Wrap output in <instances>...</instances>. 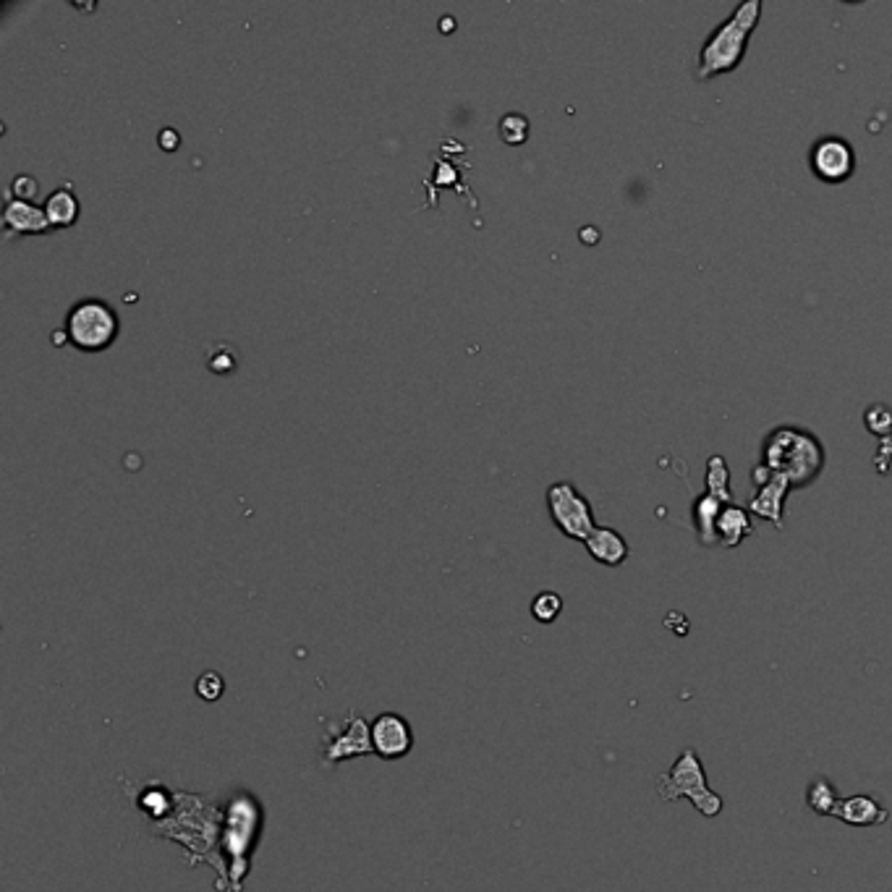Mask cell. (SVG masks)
Listing matches in <instances>:
<instances>
[{
	"instance_id": "cell-19",
	"label": "cell",
	"mask_w": 892,
	"mask_h": 892,
	"mask_svg": "<svg viewBox=\"0 0 892 892\" xmlns=\"http://www.w3.org/2000/svg\"><path fill=\"white\" fill-rule=\"evenodd\" d=\"M238 367V351L228 343H215L207 349V369L213 374H231Z\"/></svg>"
},
{
	"instance_id": "cell-15",
	"label": "cell",
	"mask_w": 892,
	"mask_h": 892,
	"mask_svg": "<svg viewBox=\"0 0 892 892\" xmlns=\"http://www.w3.org/2000/svg\"><path fill=\"white\" fill-rule=\"evenodd\" d=\"M725 505L728 503H722L719 498L709 495V492H704L701 498H697V503H694V524H697L698 542L701 544H707V547H712V544H719L718 542V519H719V513H722V508H725Z\"/></svg>"
},
{
	"instance_id": "cell-10",
	"label": "cell",
	"mask_w": 892,
	"mask_h": 892,
	"mask_svg": "<svg viewBox=\"0 0 892 892\" xmlns=\"http://www.w3.org/2000/svg\"><path fill=\"white\" fill-rule=\"evenodd\" d=\"M833 816L851 827H876V824H885L890 814L879 801H874L872 795H851V798H840Z\"/></svg>"
},
{
	"instance_id": "cell-6",
	"label": "cell",
	"mask_w": 892,
	"mask_h": 892,
	"mask_svg": "<svg viewBox=\"0 0 892 892\" xmlns=\"http://www.w3.org/2000/svg\"><path fill=\"white\" fill-rule=\"evenodd\" d=\"M372 749L374 754L385 761L404 759L414 749V733L404 715L398 712H383L372 722Z\"/></svg>"
},
{
	"instance_id": "cell-25",
	"label": "cell",
	"mask_w": 892,
	"mask_h": 892,
	"mask_svg": "<svg viewBox=\"0 0 892 892\" xmlns=\"http://www.w3.org/2000/svg\"><path fill=\"white\" fill-rule=\"evenodd\" d=\"M440 29H443V32H453V29H456V24H453V16H446V19H443V24H440Z\"/></svg>"
},
{
	"instance_id": "cell-3",
	"label": "cell",
	"mask_w": 892,
	"mask_h": 892,
	"mask_svg": "<svg viewBox=\"0 0 892 892\" xmlns=\"http://www.w3.org/2000/svg\"><path fill=\"white\" fill-rule=\"evenodd\" d=\"M655 785H657V795L662 801L673 803L678 798H688L698 814L709 816V819L718 816L722 812V806H725L722 798L707 785L704 764H701V759L697 757L694 749H686L676 759V764L655 780Z\"/></svg>"
},
{
	"instance_id": "cell-2",
	"label": "cell",
	"mask_w": 892,
	"mask_h": 892,
	"mask_svg": "<svg viewBox=\"0 0 892 892\" xmlns=\"http://www.w3.org/2000/svg\"><path fill=\"white\" fill-rule=\"evenodd\" d=\"M759 19H761V0L740 3L736 11L722 21L704 42V47L698 53L697 79L707 81V79L719 77V74L736 71L743 56H746L749 39L759 26Z\"/></svg>"
},
{
	"instance_id": "cell-12",
	"label": "cell",
	"mask_w": 892,
	"mask_h": 892,
	"mask_svg": "<svg viewBox=\"0 0 892 892\" xmlns=\"http://www.w3.org/2000/svg\"><path fill=\"white\" fill-rule=\"evenodd\" d=\"M583 544H586V550H589V555L594 561L602 562V565H610V568H618L628 558V542L623 540V534H618L610 526H597L592 531V537Z\"/></svg>"
},
{
	"instance_id": "cell-18",
	"label": "cell",
	"mask_w": 892,
	"mask_h": 892,
	"mask_svg": "<svg viewBox=\"0 0 892 892\" xmlns=\"http://www.w3.org/2000/svg\"><path fill=\"white\" fill-rule=\"evenodd\" d=\"M498 134L503 139L505 144L510 147H519L524 144L529 139V118L521 116V113H505L500 121H498Z\"/></svg>"
},
{
	"instance_id": "cell-24",
	"label": "cell",
	"mask_w": 892,
	"mask_h": 892,
	"mask_svg": "<svg viewBox=\"0 0 892 892\" xmlns=\"http://www.w3.org/2000/svg\"><path fill=\"white\" fill-rule=\"evenodd\" d=\"M157 142H160V150H165V152H175L181 147V136L175 129H163L157 134Z\"/></svg>"
},
{
	"instance_id": "cell-8",
	"label": "cell",
	"mask_w": 892,
	"mask_h": 892,
	"mask_svg": "<svg viewBox=\"0 0 892 892\" xmlns=\"http://www.w3.org/2000/svg\"><path fill=\"white\" fill-rule=\"evenodd\" d=\"M374 754L372 749V728L367 725V719L362 715L351 712L346 719V728H338L332 738L325 743V761H343V759L353 757H367Z\"/></svg>"
},
{
	"instance_id": "cell-5",
	"label": "cell",
	"mask_w": 892,
	"mask_h": 892,
	"mask_svg": "<svg viewBox=\"0 0 892 892\" xmlns=\"http://www.w3.org/2000/svg\"><path fill=\"white\" fill-rule=\"evenodd\" d=\"M547 510H550L552 524L558 526L568 540L586 542L592 537V531L597 529L592 503L571 482H555L547 487Z\"/></svg>"
},
{
	"instance_id": "cell-4",
	"label": "cell",
	"mask_w": 892,
	"mask_h": 892,
	"mask_svg": "<svg viewBox=\"0 0 892 892\" xmlns=\"http://www.w3.org/2000/svg\"><path fill=\"white\" fill-rule=\"evenodd\" d=\"M68 343L84 353H100L116 343L121 332V320L116 310L102 299H81L66 314Z\"/></svg>"
},
{
	"instance_id": "cell-7",
	"label": "cell",
	"mask_w": 892,
	"mask_h": 892,
	"mask_svg": "<svg viewBox=\"0 0 892 892\" xmlns=\"http://www.w3.org/2000/svg\"><path fill=\"white\" fill-rule=\"evenodd\" d=\"M855 168V155L854 147L845 139L837 136H827L822 142H816L812 150V171L816 178L827 181V184H840L848 175L854 173Z\"/></svg>"
},
{
	"instance_id": "cell-16",
	"label": "cell",
	"mask_w": 892,
	"mask_h": 892,
	"mask_svg": "<svg viewBox=\"0 0 892 892\" xmlns=\"http://www.w3.org/2000/svg\"><path fill=\"white\" fill-rule=\"evenodd\" d=\"M806 803L812 806L814 814L833 816L834 806L840 803V795H837L834 785L827 777H816V780H812V785L806 788Z\"/></svg>"
},
{
	"instance_id": "cell-11",
	"label": "cell",
	"mask_w": 892,
	"mask_h": 892,
	"mask_svg": "<svg viewBox=\"0 0 892 892\" xmlns=\"http://www.w3.org/2000/svg\"><path fill=\"white\" fill-rule=\"evenodd\" d=\"M791 489H793V487H791L788 479H782V477H775V474H772L770 482H764V485L757 487L754 498L749 500V510L757 513V516H761V519H767V521L775 524L777 529H782V508H785V498H788Z\"/></svg>"
},
{
	"instance_id": "cell-14",
	"label": "cell",
	"mask_w": 892,
	"mask_h": 892,
	"mask_svg": "<svg viewBox=\"0 0 892 892\" xmlns=\"http://www.w3.org/2000/svg\"><path fill=\"white\" fill-rule=\"evenodd\" d=\"M42 210H45L53 228H71V226H77L81 205H79L77 194L71 192V186H58L53 194L45 199Z\"/></svg>"
},
{
	"instance_id": "cell-17",
	"label": "cell",
	"mask_w": 892,
	"mask_h": 892,
	"mask_svg": "<svg viewBox=\"0 0 892 892\" xmlns=\"http://www.w3.org/2000/svg\"><path fill=\"white\" fill-rule=\"evenodd\" d=\"M707 492L719 498L722 503H733V489H730V468L725 464L722 456H712L707 464Z\"/></svg>"
},
{
	"instance_id": "cell-13",
	"label": "cell",
	"mask_w": 892,
	"mask_h": 892,
	"mask_svg": "<svg viewBox=\"0 0 892 892\" xmlns=\"http://www.w3.org/2000/svg\"><path fill=\"white\" fill-rule=\"evenodd\" d=\"M754 534V524L746 508L738 505H725L718 519V542L722 547H738L746 537Z\"/></svg>"
},
{
	"instance_id": "cell-21",
	"label": "cell",
	"mask_w": 892,
	"mask_h": 892,
	"mask_svg": "<svg viewBox=\"0 0 892 892\" xmlns=\"http://www.w3.org/2000/svg\"><path fill=\"white\" fill-rule=\"evenodd\" d=\"M223 691H226V680H223L220 673H215V670L202 673L199 680H196V694L205 698V701H217V698L223 697Z\"/></svg>"
},
{
	"instance_id": "cell-1",
	"label": "cell",
	"mask_w": 892,
	"mask_h": 892,
	"mask_svg": "<svg viewBox=\"0 0 892 892\" xmlns=\"http://www.w3.org/2000/svg\"><path fill=\"white\" fill-rule=\"evenodd\" d=\"M759 464L767 466L775 477L788 479L791 487H809L824 471L827 453L809 429L777 427L764 437Z\"/></svg>"
},
{
	"instance_id": "cell-9",
	"label": "cell",
	"mask_w": 892,
	"mask_h": 892,
	"mask_svg": "<svg viewBox=\"0 0 892 892\" xmlns=\"http://www.w3.org/2000/svg\"><path fill=\"white\" fill-rule=\"evenodd\" d=\"M3 226H5V231L24 233V236H39V233L53 231V226H50V220H47L42 207L32 205V202H24V199H14V196L5 199Z\"/></svg>"
},
{
	"instance_id": "cell-22",
	"label": "cell",
	"mask_w": 892,
	"mask_h": 892,
	"mask_svg": "<svg viewBox=\"0 0 892 892\" xmlns=\"http://www.w3.org/2000/svg\"><path fill=\"white\" fill-rule=\"evenodd\" d=\"M866 427L872 429L874 435H885L892 429V411L885 406H872L866 411Z\"/></svg>"
},
{
	"instance_id": "cell-20",
	"label": "cell",
	"mask_w": 892,
	"mask_h": 892,
	"mask_svg": "<svg viewBox=\"0 0 892 892\" xmlns=\"http://www.w3.org/2000/svg\"><path fill=\"white\" fill-rule=\"evenodd\" d=\"M562 613V597L558 592H540L534 602H531V615L534 621L540 623H552L558 621V615Z\"/></svg>"
},
{
	"instance_id": "cell-23",
	"label": "cell",
	"mask_w": 892,
	"mask_h": 892,
	"mask_svg": "<svg viewBox=\"0 0 892 892\" xmlns=\"http://www.w3.org/2000/svg\"><path fill=\"white\" fill-rule=\"evenodd\" d=\"M37 189H39L37 178H32V175H16V178L11 181L8 196H14V199H24V202H32V196L37 194Z\"/></svg>"
}]
</instances>
